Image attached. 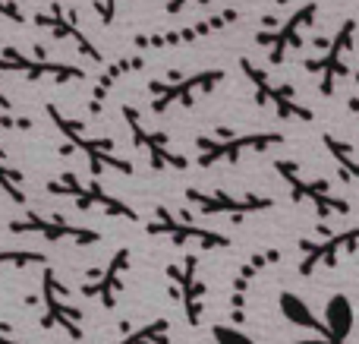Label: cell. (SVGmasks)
Listing matches in <instances>:
<instances>
[{
	"mask_svg": "<svg viewBox=\"0 0 359 344\" xmlns=\"http://www.w3.org/2000/svg\"><path fill=\"white\" fill-rule=\"evenodd\" d=\"M274 4H278V6H284V4H287V0H274Z\"/></svg>",
	"mask_w": 359,
	"mask_h": 344,
	"instance_id": "obj_18",
	"label": "cell"
},
{
	"mask_svg": "<svg viewBox=\"0 0 359 344\" xmlns=\"http://www.w3.org/2000/svg\"><path fill=\"white\" fill-rule=\"evenodd\" d=\"M0 67L4 70H22V73L29 76H54V79H82V70L79 67H69V63H57V60H25V57H16L10 54V60H0Z\"/></svg>",
	"mask_w": 359,
	"mask_h": 344,
	"instance_id": "obj_7",
	"label": "cell"
},
{
	"mask_svg": "<svg viewBox=\"0 0 359 344\" xmlns=\"http://www.w3.org/2000/svg\"><path fill=\"white\" fill-rule=\"evenodd\" d=\"M240 67H243V73L249 76V82L255 86V95H259L262 105H271L274 111L280 114V117H299V120H309V117H312V114L306 111L303 105H297V101H293L290 88H287V86H278V82H271L259 67H255L252 60H249V57H243Z\"/></svg>",
	"mask_w": 359,
	"mask_h": 344,
	"instance_id": "obj_4",
	"label": "cell"
},
{
	"mask_svg": "<svg viewBox=\"0 0 359 344\" xmlns=\"http://www.w3.org/2000/svg\"><path fill=\"white\" fill-rule=\"evenodd\" d=\"M95 6H98V16L104 25L114 22V13H117V0H95Z\"/></svg>",
	"mask_w": 359,
	"mask_h": 344,
	"instance_id": "obj_15",
	"label": "cell"
},
{
	"mask_svg": "<svg viewBox=\"0 0 359 344\" xmlns=\"http://www.w3.org/2000/svg\"><path fill=\"white\" fill-rule=\"evenodd\" d=\"M280 139H284L280 133H252V136L230 139V143L215 145L211 152H205L198 164H211V161H217V158H230V155H236V152H243V149H265V145H278Z\"/></svg>",
	"mask_w": 359,
	"mask_h": 344,
	"instance_id": "obj_8",
	"label": "cell"
},
{
	"mask_svg": "<svg viewBox=\"0 0 359 344\" xmlns=\"http://www.w3.org/2000/svg\"><path fill=\"white\" fill-rule=\"evenodd\" d=\"M353 35H356V22L347 19V22L337 29L334 41H331V48L325 51V57L306 63L309 73L322 76V95H334V82L347 73V54L353 51Z\"/></svg>",
	"mask_w": 359,
	"mask_h": 344,
	"instance_id": "obj_3",
	"label": "cell"
},
{
	"mask_svg": "<svg viewBox=\"0 0 359 344\" xmlns=\"http://www.w3.org/2000/svg\"><path fill=\"white\" fill-rule=\"evenodd\" d=\"M316 16H318V4H316V0H306L303 6H297V10L290 13V19H287L280 29L262 32V35H255V41L268 51V60L278 67V63L287 60V54H290L293 48H299V44H303V32L316 22Z\"/></svg>",
	"mask_w": 359,
	"mask_h": 344,
	"instance_id": "obj_1",
	"label": "cell"
},
{
	"mask_svg": "<svg viewBox=\"0 0 359 344\" xmlns=\"http://www.w3.org/2000/svg\"><path fill=\"white\" fill-rule=\"evenodd\" d=\"M221 79H224V70H202V73H192L189 79L170 82V86H164V82H151V88H155L151 111L164 114V111H170V107H189L196 98L215 92Z\"/></svg>",
	"mask_w": 359,
	"mask_h": 344,
	"instance_id": "obj_2",
	"label": "cell"
},
{
	"mask_svg": "<svg viewBox=\"0 0 359 344\" xmlns=\"http://www.w3.org/2000/svg\"><path fill=\"white\" fill-rule=\"evenodd\" d=\"M280 316H284L290 326H299V329H312L316 335H325V322L316 319V313L309 310V303L303 300L299 294H290V291H284L280 294Z\"/></svg>",
	"mask_w": 359,
	"mask_h": 344,
	"instance_id": "obj_9",
	"label": "cell"
},
{
	"mask_svg": "<svg viewBox=\"0 0 359 344\" xmlns=\"http://www.w3.org/2000/svg\"><path fill=\"white\" fill-rule=\"evenodd\" d=\"M41 25H48V29H54V32H57V38H73V41L79 44V51H82V54H88V57H92V60H101L98 48H95V44L88 41V38H82V32L76 29V25L69 22L67 16H63V10H57L50 19H48V16H41Z\"/></svg>",
	"mask_w": 359,
	"mask_h": 344,
	"instance_id": "obj_11",
	"label": "cell"
},
{
	"mask_svg": "<svg viewBox=\"0 0 359 344\" xmlns=\"http://www.w3.org/2000/svg\"><path fill=\"white\" fill-rule=\"evenodd\" d=\"M278 171L290 180V187H297V199H306V196H312L316 199V206H318V212L322 215H328L331 209H337V212H347V202H337V199H328V196H322V193H316V190H309V183H299L297 180V174H293V168H287L284 161L278 164Z\"/></svg>",
	"mask_w": 359,
	"mask_h": 344,
	"instance_id": "obj_12",
	"label": "cell"
},
{
	"mask_svg": "<svg viewBox=\"0 0 359 344\" xmlns=\"http://www.w3.org/2000/svg\"><path fill=\"white\" fill-rule=\"evenodd\" d=\"M211 338H215V344H255L243 329H236V326H215L211 329Z\"/></svg>",
	"mask_w": 359,
	"mask_h": 344,
	"instance_id": "obj_13",
	"label": "cell"
},
{
	"mask_svg": "<svg viewBox=\"0 0 359 344\" xmlns=\"http://www.w3.org/2000/svg\"><path fill=\"white\" fill-rule=\"evenodd\" d=\"M6 263H13V265H22V263H44V256H41V253H0V265H6Z\"/></svg>",
	"mask_w": 359,
	"mask_h": 344,
	"instance_id": "obj_14",
	"label": "cell"
},
{
	"mask_svg": "<svg viewBox=\"0 0 359 344\" xmlns=\"http://www.w3.org/2000/svg\"><path fill=\"white\" fill-rule=\"evenodd\" d=\"M356 326V313H353V300L347 294H331L325 303V335L331 341H347L350 332Z\"/></svg>",
	"mask_w": 359,
	"mask_h": 344,
	"instance_id": "obj_6",
	"label": "cell"
},
{
	"mask_svg": "<svg viewBox=\"0 0 359 344\" xmlns=\"http://www.w3.org/2000/svg\"><path fill=\"white\" fill-rule=\"evenodd\" d=\"M293 344H341V341H331L328 335H318V338H303V341H293Z\"/></svg>",
	"mask_w": 359,
	"mask_h": 344,
	"instance_id": "obj_17",
	"label": "cell"
},
{
	"mask_svg": "<svg viewBox=\"0 0 359 344\" xmlns=\"http://www.w3.org/2000/svg\"><path fill=\"white\" fill-rule=\"evenodd\" d=\"M10 231L22 234V231H41L48 240H60V237H79V240H98V234L95 231H79V227H67V225H44L41 218H32V221H16V225H10Z\"/></svg>",
	"mask_w": 359,
	"mask_h": 344,
	"instance_id": "obj_10",
	"label": "cell"
},
{
	"mask_svg": "<svg viewBox=\"0 0 359 344\" xmlns=\"http://www.w3.org/2000/svg\"><path fill=\"white\" fill-rule=\"evenodd\" d=\"M211 0H164V10L168 13H183L186 6H208Z\"/></svg>",
	"mask_w": 359,
	"mask_h": 344,
	"instance_id": "obj_16",
	"label": "cell"
},
{
	"mask_svg": "<svg viewBox=\"0 0 359 344\" xmlns=\"http://www.w3.org/2000/svg\"><path fill=\"white\" fill-rule=\"evenodd\" d=\"M236 16H240L236 10H221V13H215V16L202 19V22L189 25V29L168 32V35H142V38H139V44H142V48H164V44L198 41V38L215 35V32H221V29H227V25H233V22H236Z\"/></svg>",
	"mask_w": 359,
	"mask_h": 344,
	"instance_id": "obj_5",
	"label": "cell"
}]
</instances>
